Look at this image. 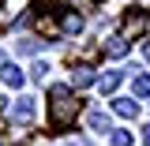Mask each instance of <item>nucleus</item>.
I'll list each match as a JSON object with an SVG mask.
<instances>
[{"instance_id": "f257e3e1", "label": "nucleus", "mask_w": 150, "mask_h": 146, "mask_svg": "<svg viewBox=\"0 0 150 146\" xmlns=\"http://www.w3.org/2000/svg\"><path fill=\"white\" fill-rule=\"evenodd\" d=\"M49 116H53V128H71L79 116V97L68 86H53L49 90Z\"/></svg>"}, {"instance_id": "f03ea898", "label": "nucleus", "mask_w": 150, "mask_h": 146, "mask_svg": "<svg viewBox=\"0 0 150 146\" xmlns=\"http://www.w3.org/2000/svg\"><path fill=\"white\" fill-rule=\"evenodd\" d=\"M34 112H38L34 97H19L15 109H11V120H15V124H30V120H34Z\"/></svg>"}, {"instance_id": "7ed1b4c3", "label": "nucleus", "mask_w": 150, "mask_h": 146, "mask_svg": "<svg viewBox=\"0 0 150 146\" xmlns=\"http://www.w3.org/2000/svg\"><path fill=\"white\" fill-rule=\"evenodd\" d=\"M143 30H146V11H128L124 15V37L143 34Z\"/></svg>"}, {"instance_id": "20e7f679", "label": "nucleus", "mask_w": 150, "mask_h": 146, "mask_svg": "<svg viewBox=\"0 0 150 146\" xmlns=\"http://www.w3.org/2000/svg\"><path fill=\"white\" fill-rule=\"evenodd\" d=\"M94 83H98V75H94V68H86V64H79V68L71 71V86H75V90H83V86H94Z\"/></svg>"}, {"instance_id": "39448f33", "label": "nucleus", "mask_w": 150, "mask_h": 146, "mask_svg": "<svg viewBox=\"0 0 150 146\" xmlns=\"http://www.w3.org/2000/svg\"><path fill=\"white\" fill-rule=\"evenodd\" d=\"M112 109H116V116L131 120V116H139V101H131V97H116V101H112Z\"/></svg>"}, {"instance_id": "423d86ee", "label": "nucleus", "mask_w": 150, "mask_h": 146, "mask_svg": "<svg viewBox=\"0 0 150 146\" xmlns=\"http://www.w3.org/2000/svg\"><path fill=\"white\" fill-rule=\"evenodd\" d=\"M124 53H128V37H124V34L109 37V45H105V56H112V60H120Z\"/></svg>"}, {"instance_id": "0eeeda50", "label": "nucleus", "mask_w": 150, "mask_h": 146, "mask_svg": "<svg viewBox=\"0 0 150 146\" xmlns=\"http://www.w3.org/2000/svg\"><path fill=\"white\" fill-rule=\"evenodd\" d=\"M60 26H64V34H79V30H83V15H75V11H64Z\"/></svg>"}, {"instance_id": "6e6552de", "label": "nucleus", "mask_w": 150, "mask_h": 146, "mask_svg": "<svg viewBox=\"0 0 150 146\" xmlns=\"http://www.w3.org/2000/svg\"><path fill=\"white\" fill-rule=\"evenodd\" d=\"M120 79H124L120 71H109V75H101V79H98V90H101V94H112L116 86H120Z\"/></svg>"}, {"instance_id": "1a4fd4ad", "label": "nucleus", "mask_w": 150, "mask_h": 146, "mask_svg": "<svg viewBox=\"0 0 150 146\" xmlns=\"http://www.w3.org/2000/svg\"><path fill=\"white\" fill-rule=\"evenodd\" d=\"M0 75H4V83H8V86H15V90H19V86H23V83H26V75L19 71L15 64H8V68H4V71H0Z\"/></svg>"}, {"instance_id": "9d476101", "label": "nucleus", "mask_w": 150, "mask_h": 146, "mask_svg": "<svg viewBox=\"0 0 150 146\" xmlns=\"http://www.w3.org/2000/svg\"><path fill=\"white\" fill-rule=\"evenodd\" d=\"M86 124H90L94 131H109V116H105V112H98V109H94V112H86Z\"/></svg>"}, {"instance_id": "9b49d317", "label": "nucleus", "mask_w": 150, "mask_h": 146, "mask_svg": "<svg viewBox=\"0 0 150 146\" xmlns=\"http://www.w3.org/2000/svg\"><path fill=\"white\" fill-rule=\"evenodd\" d=\"M131 86H135V97H150V75H135V79H131Z\"/></svg>"}, {"instance_id": "f8f14e48", "label": "nucleus", "mask_w": 150, "mask_h": 146, "mask_svg": "<svg viewBox=\"0 0 150 146\" xmlns=\"http://www.w3.org/2000/svg\"><path fill=\"white\" fill-rule=\"evenodd\" d=\"M109 142H112V146H131V135H128V131H112Z\"/></svg>"}, {"instance_id": "ddd939ff", "label": "nucleus", "mask_w": 150, "mask_h": 146, "mask_svg": "<svg viewBox=\"0 0 150 146\" xmlns=\"http://www.w3.org/2000/svg\"><path fill=\"white\" fill-rule=\"evenodd\" d=\"M19 53H38V41H19Z\"/></svg>"}, {"instance_id": "4468645a", "label": "nucleus", "mask_w": 150, "mask_h": 146, "mask_svg": "<svg viewBox=\"0 0 150 146\" xmlns=\"http://www.w3.org/2000/svg\"><path fill=\"white\" fill-rule=\"evenodd\" d=\"M45 71H49V64H34V79H41V83H45Z\"/></svg>"}, {"instance_id": "2eb2a0df", "label": "nucleus", "mask_w": 150, "mask_h": 146, "mask_svg": "<svg viewBox=\"0 0 150 146\" xmlns=\"http://www.w3.org/2000/svg\"><path fill=\"white\" fill-rule=\"evenodd\" d=\"M60 146H86V139H68V142H60Z\"/></svg>"}, {"instance_id": "dca6fc26", "label": "nucleus", "mask_w": 150, "mask_h": 146, "mask_svg": "<svg viewBox=\"0 0 150 146\" xmlns=\"http://www.w3.org/2000/svg\"><path fill=\"white\" fill-rule=\"evenodd\" d=\"M143 142L150 146V124H146V128H143Z\"/></svg>"}, {"instance_id": "f3484780", "label": "nucleus", "mask_w": 150, "mask_h": 146, "mask_svg": "<svg viewBox=\"0 0 150 146\" xmlns=\"http://www.w3.org/2000/svg\"><path fill=\"white\" fill-rule=\"evenodd\" d=\"M143 56H146V60H150V41H146V45H143Z\"/></svg>"}, {"instance_id": "a211bd4d", "label": "nucleus", "mask_w": 150, "mask_h": 146, "mask_svg": "<svg viewBox=\"0 0 150 146\" xmlns=\"http://www.w3.org/2000/svg\"><path fill=\"white\" fill-rule=\"evenodd\" d=\"M4 68H8V60H4V53H0V71H4Z\"/></svg>"}, {"instance_id": "6ab92c4d", "label": "nucleus", "mask_w": 150, "mask_h": 146, "mask_svg": "<svg viewBox=\"0 0 150 146\" xmlns=\"http://www.w3.org/2000/svg\"><path fill=\"white\" fill-rule=\"evenodd\" d=\"M0 105H4V101H0Z\"/></svg>"}]
</instances>
